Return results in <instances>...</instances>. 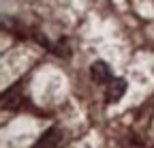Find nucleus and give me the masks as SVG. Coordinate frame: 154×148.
I'll use <instances>...</instances> for the list:
<instances>
[{"label":"nucleus","mask_w":154,"mask_h":148,"mask_svg":"<svg viewBox=\"0 0 154 148\" xmlns=\"http://www.w3.org/2000/svg\"><path fill=\"white\" fill-rule=\"evenodd\" d=\"M126 92V82L124 80H111L109 86H107V101L109 103H116V101H120L122 95Z\"/></svg>","instance_id":"20e7f679"},{"label":"nucleus","mask_w":154,"mask_h":148,"mask_svg":"<svg viewBox=\"0 0 154 148\" xmlns=\"http://www.w3.org/2000/svg\"><path fill=\"white\" fill-rule=\"evenodd\" d=\"M19 103H22V84H15L13 88H9L2 95V107L5 109H17Z\"/></svg>","instance_id":"7ed1b4c3"},{"label":"nucleus","mask_w":154,"mask_h":148,"mask_svg":"<svg viewBox=\"0 0 154 148\" xmlns=\"http://www.w3.org/2000/svg\"><path fill=\"white\" fill-rule=\"evenodd\" d=\"M60 142H62V131L58 127H51L49 131H45L41 137H38V142L32 148H58Z\"/></svg>","instance_id":"f03ea898"},{"label":"nucleus","mask_w":154,"mask_h":148,"mask_svg":"<svg viewBox=\"0 0 154 148\" xmlns=\"http://www.w3.org/2000/svg\"><path fill=\"white\" fill-rule=\"evenodd\" d=\"M90 77H92L94 84H109V82H111V69H109V65L103 62V60L92 62V67H90Z\"/></svg>","instance_id":"f257e3e1"}]
</instances>
